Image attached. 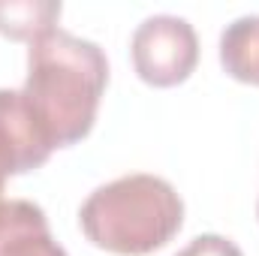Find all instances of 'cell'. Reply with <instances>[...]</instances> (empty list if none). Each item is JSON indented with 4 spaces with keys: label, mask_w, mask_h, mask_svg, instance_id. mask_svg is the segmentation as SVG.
<instances>
[{
    "label": "cell",
    "mask_w": 259,
    "mask_h": 256,
    "mask_svg": "<svg viewBox=\"0 0 259 256\" xmlns=\"http://www.w3.org/2000/svg\"><path fill=\"white\" fill-rule=\"evenodd\" d=\"M106 84V52L58 27L27 49V75L18 91L58 151L78 145L94 130Z\"/></svg>",
    "instance_id": "6da1fadb"
},
{
    "label": "cell",
    "mask_w": 259,
    "mask_h": 256,
    "mask_svg": "<svg viewBox=\"0 0 259 256\" xmlns=\"http://www.w3.org/2000/svg\"><path fill=\"white\" fill-rule=\"evenodd\" d=\"M175 256H244V253H241V247L232 238L208 232V235H196L193 241L184 244Z\"/></svg>",
    "instance_id": "ba28073f"
},
{
    "label": "cell",
    "mask_w": 259,
    "mask_h": 256,
    "mask_svg": "<svg viewBox=\"0 0 259 256\" xmlns=\"http://www.w3.org/2000/svg\"><path fill=\"white\" fill-rule=\"evenodd\" d=\"M84 238L106 253L148 256L184 226V199L166 178L133 172L91 193L78 208Z\"/></svg>",
    "instance_id": "7a4b0ae2"
},
{
    "label": "cell",
    "mask_w": 259,
    "mask_h": 256,
    "mask_svg": "<svg viewBox=\"0 0 259 256\" xmlns=\"http://www.w3.org/2000/svg\"><path fill=\"white\" fill-rule=\"evenodd\" d=\"M136 75L151 88H178L199 64V36L181 15H148L130 39Z\"/></svg>",
    "instance_id": "3957f363"
},
{
    "label": "cell",
    "mask_w": 259,
    "mask_h": 256,
    "mask_svg": "<svg viewBox=\"0 0 259 256\" xmlns=\"http://www.w3.org/2000/svg\"><path fill=\"white\" fill-rule=\"evenodd\" d=\"M220 66L229 78L259 88V15H241L220 33Z\"/></svg>",
    "instance_id": "8992f818"
},
{
    "label": "cell",
    "mask_w": 259,
    "mask_h": 256,
    "mask_svg": "<svg viewBox=\"0 0 259 256\" xmlns=\"http://www.w3.org/2000/svg\"><path fill=\"white\" fill-rule=\"evenodd\" d=\"M55 148L27 109L21 91L0 88V202L9 178L46 166Z\"/></svg>",
    "instance_id": "277c9868"
},
{
    "label": "cell",
    "mask_w": 259,
    "mask_h": 256,
    "mask_svg": "<svg viewBox=\"0 0 259 256\" xmlns=\"http://www.w3.org/2000/svg\"><path fill=\"white\" fill-rule=\"evenodd\" d=\"M0 256H69L55 241L46 211L27 199L0 202Z\"/></svg>",
    "instance_id": "5b68a950"
},
{
    "label": "cell",
    "mask_w": 259,
    "mask_h": 256,
    "mask_svg": "<svg viewBox=\"0 0 259 256\" xmlns=\"http://www.w3.org/2000/svg\"><path fill=\"white\" fill-rule=\"evenodd\" d=\"M64 6L55 0H0V33L15 42L33 46L58 30Z\"/></svg>",
    "instance_id": "52a82bcc"
}]
</instances>
